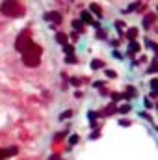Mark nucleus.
Returning a JSON list of instances; mask_svg holds the SVG:
<instances>
[{
  "label": "nucleus",
  "instance_id": "nucleus-7",
  "mask_svg": "<svg viewBox=\"0 0 158 160\" xmlns=\"http://www.w3.org/2000/svg\"><path fill=\"white\" fill-rule=\"evenodd\" d=\"M73 28H75V32L82 34V32H84V22H82V20H75V22H73Z\"/></svg>",
  "mask_w": 158,
  "mask_h": 160
},
{
  "label": "nucleus",
  "instance_id": "nucleus-10",
  "mask_svg": "<svg viewBox=\"0 0 158 160\" xmlns=\"http://www.w3.org/2000/svg\"><path fill=\"white\" fill-rule=\"evenodd\" d=\"M127 37L134 41V39H136V37H138V28H130V30L127 32Z\"/></svg>",
  "mask_w": 158,
  "mask_h": 160
},
{
  "label": "nucleus",
  "instance_id": "nucleus-24",
  "mask_svg": "<svg viewBox=\"0 0 158 160\" xmlns=\"http://www.w3.org/2000/svg\"><path fill=\"white\" fill-rule=\"evenodd\" d=\"M89 138H93V140H95V138H99V130H95V132H91V134H89Z\"/></svg>",
  "mask_w": 158,
  "mask_h": 160
},
{
  "label": "nucleus",
  "instance_id": "nucleus-9",
  "mask_svg": "<svg viewBox=\"0 0 158 160\" xmlns=\"http://www.w3.org/2000/svg\"><path fill=\"white\" fill-rule=\"evenodd\" d=\"M128 52H130V54H138V52H140V45L132 41V43H130V47H128Z\"/></svg>",
  "mask_w": 158,
  "mask_h": 160
},
{
  "label": "nucleus",
  "instance_id": "nucleus-22",
  "mask_svg": "<svg viewBox=\"0 0 158 160\" xmlns=\"http://www.w3.org/2000/svg\"><path fill=\"white\" fill-rule=\"evenodd\" d=\"M75 61H76V58H75L73 54H71V56H67V63H75Z\"/></svg>",
  "mask_w": 158,
  "mask_h": 160
},
{
  "label": "nucleus",
  "instance_id": "nucleus-17",
  "mask_svg": "<svg viewBox=\"0 0 158 160\" xmlns=\"http://www.w3.org/2000/svg\"><path fill=\"white\" fill-rule=\"evenodd\" d=\"M134 95H136V89L130 86V87H127V95H123V97H134Z\"/></svg>",
  "mask_w": 158,
  "mask_h": 160
},
{
  "label": "nucleus",
  "instance_id": "nucleus-18",
  "mask_svg": "<svg viewBox=\"0 0 158 160\" xmlns=\"http://www.w3.org/2000/svg\"><path fill=\"white\" fill-rule=\"evenodd\" d=\"M63 52H65V54H67V56H71V54H73V52H75V49H73V47H71V45H65V49H63Z\"/></svg>",
  "mask_w": 158,
  "mask_h": 160
},
{
  "label": "nucleus",
  "instance_id": "nucleus-16",
  "mask_svg": "<svg viewBox=\"0 0 158 160\" xmlns=\"http://www.w3.org/2000/svg\"><path fill=\"white\" fill-rule=\"evenodd\" d=\"M78 142H80V136H78V134H73L71 138H69V143H71V145H76Z\"/></svg>",
  "mask_w": 158,
  "mask_h": 160
},
{
  "label": "nucleus",
  "instance_id": "nucleus-2",
  "mask_svg": "<svg viewBox=\"0 0 158 160\" xmlns=\"http://www.w3.org/2000/svg\"><path fill=\"white\" fill-rule=\"evenodd\" d=\"M0 11L6 17H20L24 13V8H22V4L17 2V0H4L2 6H0Z\"/></svg>",
  "mask_w": 158,
  "mask_h": 160
},
{
  "label": "nucleus",
  "instance_id": "nucleus-13",
  "mask_svg": "<svg viewBox=\"0 0 158 160\" xmlns=\"http://www.w3.org/2000/svg\"><path fill=\"white\" fill-rule=\"evenodd\" d=\"M151 87H152V93L151 95H158V80H151Z\"/></svg>",
  "mask_w": 158,
  "mask_h": 160
},
{
  "label": "nucleus",
  "instance_id": "nucleus-5",
  "mask_svg": "<svg viewBox=\"0 0 158 160\" xmlns=\"http://www.w3.org/2000/svg\"><path fill=\"white\" fill-rule=\"evenodd\" d=\"M80 20H82V22H86V24H93V26H97V28H99V20H95V19H93V15L89 13V11H82Z\"/></svg>",
  "mask_w": 158,
  "mask_h": 160
},
{
  "label": "nucleus",
  "instance_id": "nucleus-11",
  "mask_svg": "<svg viewBox=\"0 0 158 160\" xmlns=\"http://www.w3.org/2000/svg\"><path fill=\"white\" fill-rule=\"evenodd\" d=\"M89 9H91L97 17H101V15H102V9L99 8V4H91V6H89Z\"/></svg>",
  "mask_w": 158,
  "mask_h": 160
},
{
  "label": "nucleus",
  "instance_id": "nucleus-14",
  "mask_svg": "<svg viewBox=\"0 0 158 160\" xmlns=\"http://www.w3.org/2000/svg\"><path fill=\"white\" fill-rule=\"evenodd\" d=\"M117 112H119V113H128V112H130V104H123V106H119Z\"/></svg>",
  "mask_w": 158,
  "mask_h": 160
},
{
  "label": "nucleus",
  "instance_id": "nucleus-26",
  "mask_svg": "<svg viewBox=\"0 0 158 160\" xmlns=\"http://www.w3.org/2000/svg\"><path fill=\"white\" fill-rule=\"evenodd\" d=\"M119 125H123V127H128V125H130V123H128V121H127V119H123V121H119Z\"/></svg>",
  "mask_w": 158,
  "mask_h": 160
},
{
  "label": "nucleus",
  "instance_id": "nucleus-23",
  "mask_svg": "<svg viewBox=\"0 0 158 160\" xmlns=\"http://www.w3.org/2000/svg\"><path fill=\"white\" fill-rule=\"evenodd\" d=\"M123 95H119V93H112V99H114V101H119Z\"/></svg>",
  "mask_w": 158,
  "mask_h": 160
},
{
  "label": "nucleus",
  "instance_id": "nucleus-20",
  "mask_svg": "<svg viewBox=\"0 0 158 160\" xmlns=\"http://www.w3.org/2000/svg\"><path fill=\"white\" fill-rule=\"evenodd\" d=\"M97 116H99L97 112H89V113H87V117H89V121H95V119H97Z\"/></svg>",
  "mask_w": 158,
  "mask_h": 160
},
{
  "label": "nucleus",
  "instance_id": "nucleus-4",
  "mask_svg": "<svg viewBox=\"0 0 158 160\" xmlns=\"http://www.w3.org/2000/svg\"><path fill=\"white\" fill-rule=\"evenodd\" d=\"M43 19L49 20V22H54V24H58V22H61V13H60V11H49V13L43 15Z\"/></svg>",
  "mask_w": 158,
  "mask_h": 160
},
{
  "label": "nucleus",
  "instance_id": "nucleus-8",
  "mask_svg": "<svg viewBox=\"0 0 158 160\" xmlns=\"http://www.w3.org/2000/svg\"><path fill=\"white\" fill-rule=\"evenodd\" d=\"M154 19H156V15H152V13H151V15H145V20H143V26H145V28H149V26L152 24V20H154Z\"/></svg>",
  "mask_w": 158,
  "mask_h": 160
},
{
  "label": "nucleus",
  "instance_id": "nucleus-21",
  "mask_svg": "<svg viewBox=\"0 0 158 160\" xmlns=\"http://www.w3.org/2000/svg\"><path fill=\"white\" fill-rule=\"evenodd\" d=\"M106 76H108V78H116V71L108 69V71H106Z\"/></svg>",
  "mask_w": 158,
  "mask_h": 160
},
{
  "label": "nucleus",
  "instance_id": "nucleus-25",
  "mask_svg": "<svg viewBox=\"0 0 158 160\" xmlns=\"http://www.w3.org/2000/svg\"><path fill=\"white\" fill-rule=\"evenodd\" d=\"M71 84H73V86H80V80H78V78H71Z\"/></svg>",
  "mask_w": 158,
  "mask_h": 160
},
{
  "label": "nucleus",
  "instance_id": "nucleus-19",
  "mask_svg": "<svg viewBox=\"0 0 158 160\" xmlns=\"http://www.w3.org/2000/svg\"><path fill=\"white\" fill-rule=\"evenodd\" d=\"M71 116H73V112H71V110H67V112H63L61 116H60V119H69Z\"/></svg>",
  "mask_w": 158,
  "mask_h": 160
},
{
  "label": "nucleus",
  "instance_id": "nucleus-6",
  "mask_svg": "<svg viewBox=\"0 0 158 160\" xmlns=\"http://www.w3.org/2000/svg\"><path fill=\"white\" fill-rule=\"evenodd\" d=\"M17 154V147H8V149H0V160H4V158H9Z\"/></svg>",
  "mask_w": 158,
  "mask_h": 160
},
{
  "label": "nucleus",
  "instance_id": "nucleus-1",
  "mask_svg": "<svg viewBox=\"0 0 158 160\" xmlns=\"http://www.w3.org/2000/svg\"><path fill=\"white\" fill-rule=\"evenodd\" d=\"M22 61H24V65L28 67H37L39 61H41V47L35 43H30L28 49L22 52Z\"/></svg>",
  "mask_w": 158,
  "mask_h": 160
},
{
  "label": "nucleus",
  "instance_id": "nucleus-27",
  "mask_svg": "<svg viewBox=\"0 0 158 160\" xmlns=\"http://www.w3.org/2000/svg\"><path fill=\"white\" fill-rule=\"evenodd\" d=\"M58 158H60V156H58V154H52V156H50V158H49V160H58Z\"/></svg>",
  "mask_w": 158,
  "mask_h": 160
},
{
  "label": "nucleus",
  "instance_id": "nucleus-12",
  "mask_svg": "<svg viewBox=\"0 0 158 160\" xmlns=\"http://www.w3.org/2000/svg\"><path fill=\"white\" fill-rule=\"evenodd\" d=\"M56 41H58V43H61V45H65V43H67V35L60 32V34H56Z\"/></svg>",
  "mask_w": 158,
  "mask_h": 160
},
{
  "label": "nucleus",
  "instance_id": "nucleus-3",
  "mask_svg": "<svg viewBox=\"0 0 158 160\" xmlns=\"http://www.w3.org/2000/svg\"><path fill=\"white\" fill-rule=\"evenodd\" d=\"M32 43V37H30V32L28 30H24V32H20L19 35H17V41H15V49L22 54L26 49H28V45Z\"/></svg>",
  "mask_w": 158,
  "mask_h": 160
},
{
  "label": "nucleus",
  "instance_id": "nucleus-15",
  "mask_svg": "<svg viewBox=\"0 0 158 160\" xmlns=\"http://www.w3.org/2000/svg\"><path fill=\"white\" fill-rule=\"evenodd\" d=\"M102 65H104V63H102L101 60H93V61H91V69H101Z\"/></svg>",
  "mask_w": 158,
  "mask_h": 160
}]
</instances>
